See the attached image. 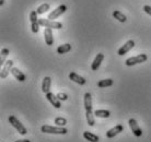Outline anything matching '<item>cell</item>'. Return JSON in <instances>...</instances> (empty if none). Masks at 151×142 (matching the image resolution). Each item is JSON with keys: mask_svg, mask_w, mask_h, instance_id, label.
Segmentation results:
<instances>
[{"mask_svg": "<svg viewBox=\"0 0 151 142\" xmlns=\"http://www.w3.org/2000/svg\"><path fill=\"white\" fill-rule=\"evenodd\" d=\"M37 12L36 11H31L30 13V20H31V27H32V32L34 34L38 33L40 31V22H38L37 18Z\"/></svg>", "mask_w": 151, "mask_h": 142, "instance_id": "obj_5", "label": "cell"}, {"mask_svg": "<svg viewBox=\"0 0 151 142\" xmlns=\"http://www.w3.org/2000/svg\"><path fill=\"white\" fill-rule=\"evenodd\" d=\"M50 86H52V79L49 77H45L43 79V83H42V91L44 93H48L50 91Z\"/></svg>", "mask_w": 151, "mask_h": 142, "instance_id": "obj_16", "label": "cell"}, {"mask_svg": "<svg viewBox=\"0 0 151 142\" xmlns=\"http://www.w3.org/2000/svg\"><path fill=\"white\" fill-rule=\"evenodd\" d=\"M84 108H86V110L92 109V96L89 92L84 94Z\"/></svg>", "mask_w": 151, "mask_h": 142, "instance_id": "obj_18", "label": "cell"}, {"mask_svg": "<svg viewBox=\"0 0 151 142\" xmlns=\"http://www.w3.org/2000/svg\"><path fill=\"white\" fill-rule=\"evenodd\" d=\"M128 125L130 129H132V133L136 136V137H141L142 136V130H141V128L139 127V125L138 123L136 121V119H134V118H130L128 120Z\"/></svg>", "mask_w": 151, "mask_h": 142, "instance_id": "obj_6", "label": "cell"}, {"mask_svg": "<svg viewBox=\"0 0 151 142\" xmlns=\"http://www.w3.org/2000/svg\"><path fill=\"white\" fill-rule=\"evenodd\" d=\"M40 22V25L45 26V27H49V29H55V30H60L63 27V24L60 22H57V21H54V20H49V19H40L38 20Z\"/></svg>", "mask_w": 151, "mask_h": 142, "instance_id": "obj_4", "label": "cell"}, {"mask_svg": "<svg viewBox=\"0 0 151 142\" xmlns=\"http://www.w3.org/2000/svg\"><path fill=\"white\" fill-rule=\"evenodd\" d=\"M44 38H45L46 45H48V46L53 45L54 44V35H53V32H52V29L46 27L45 31H44Z\"/></svg>", "mask_w": 151, "mask_h": 142, "instance_id": "obj_12", "label": "cell"}, {"mask_svg": "<svg viewBox=\"0 0 151 142\" xmlns=\"http://www.w3.org/2000/svg\"><path fill=\"white\" fill-rule=\"evenodd\" d=\"M46 98L48 100V102L53 105L55 108H60V107H61L60 100L57 97V95H54L53 93L48 92V93H46Z\"/></svg>", "mask_w": 151, "mask_h": 142, "instance_id": "obj_10", "label": "cell"}, {"mask_svg": "<svg viewBox=\"0 0 151 142\" xmlns=\"http://www.w3.org/2000/svg\"><path fill=\"white\" fill-rule=\"evenodd\" d=\"M4 4V0H0V6H2Z\"/></svg>", "mask_w": 151, "mask_h": 142, "instance_id": "obj_30", "label": "cell"}, {"mask_svg": "<svg viewBox=\"0 0 151 142\" xmlns=\"http://www.w3.org/2000/svg\"><path fill=\"white\" fill-rule=\"evenodd\" d=\"M134 46H135V42L132 41V39H129V41L126 42L124 45L117 50V54H118L119 56H124L125 54H127L130 49L134 48Z\"/></svg>", "mask_w": 151, "mask_h": 142, "instance_id": "obj_7", "label": "cell"}, {"mask_svg": "<svg viewBox=\"0 0 151 142\" xmlns=\"http://www.w3.org/2000/svg\"><path fill=\"white\" fill-rule=\"evenodd\" d=\"M13 61L12 60H8L6 61V64L2 66V69H1V72H0V77L1 79H6L9 75V72H11V69L13 67Z\"/></svg>", "mask_w": 151, "mask_h": 142, "instance_id": "obj_9", "label": "cell"}, {"mask_svg": "<svg viewBox=\"0 0 151 142\" xmlns=\"http://www.w3.org/2000/svg\"><path fill=\"white\" fill-rule=\"evenodd\" d=\"M94 115L100 118H109L111 116V113L106 109H96L94 112Z\"/></svg>", "mask_w": 151, "mask_h": 142, "instance_id": "obj_22", "label": "cell"}, {"mask_svg": "<svg viewBox=\"0 0 151 142\" xmlns=\"http://www.w3.org/2000/svg\"><path fill=\"white\" fill-rule=\"evenodd\" d=\"M57 97H58L60 101H66V100L68 98L67 94H65V93H58V94H57Z\"/></svg>", "mask_w": 151, "mask_h": 142, "instance_id": "obj_27", "label": "cell"}, {"mask_svg": "<svg viewBox=\"0 0 151 142\" xmlns=\"http://www.w3.org/2000/svg\"><path fill=\"white\" fill-rule=\"evenodd\" d=\"M15 142H31L30 140H27V139H22V140H17Z\"/></svg>", "mask_w": 151, "mask_h": 142, "instance_id": "obj_29", "label": "cell"}, {"mask_svg": "<svg viewBox=\"0 0 151 142\" xmlns=\"http://www.w3.org/2000/svg\"><path fill=\"white\" fill-rule=\"evenodd\" d=\"M42 132L44 133H49V135H66L68 130L65 127H60V126H57V127H54V126H49V125H44L41 127Z\"/></svg>", "mask_w": 151, "mask_h": 142, "instance_id": "obj_1", "label": "cell"}, {"mask_svg": "<svg viewBox=\"0 0 151 142\" xmlns=\"http://www.w3.org/2000/svg\"><path fill=\"white\" fill-rule=\"evenodd\" d=\"M94 113L92 112V109L90 110H86V117H87V121H88V125L89 126H94L95 123V120H94Z\"/></svg>", "mask_w": 151, "mask_h": 142, "instance_id": "obj_20", "label": "cell"}, {"mask_svg": "<svg viewBox=\"0 0 151 142\" xmlns=\"http://www.w3.org/2000/svg\"><path fill=\"white\" fill-rule=\"evenodd\" d=\"M144 11L146 12V13H148L149 15H151V7L150 6H148V4L144 6Z\"/></svg>", "mask_w": 151, "mask_h": 142, "instance_id": "obj_28", "label": "cell"}, {"mask_svg": "<svg viewBox=\"0 0 151 142\" xmlns=\"http://www.w3.org/2000/svg\"><path fill=\"white\" fill-rule=\"evenodd\" d=\"M83 137H84L86 140H88V141H90V142H99L100 141V138H99L98 136L94 135V133H92V132H90V131H84V132H83Z\"/></svg>", "mask_w": 151, "mask_h": 142, "instance_id": "obj_17", "label": "cell"}, {"mask_svg": "<svg viewBox=\"0 0 151 142\" xmlns=\"http://www.w3.org/2000/svg\"><path fill=\"white\" fill-rule=\"evenodd\" d=\"M147 59H148V56L146 54H139V55H137V56L130 57L128 59H126L125 64H126L127 67H132V66H135V65L142 64L145 61H147Z\"/></svg>", "mask_w": 151, "mask_h": 142, "instance_id": "obj_2", "label": "cell"}, {"mask_svg": "<svg viewBox=\"0 0 151 142\" xmlns=\"http://www.w3.org/2000/svg\"><path fill=\"white\" fill-rule=\"evenodd\" d=\"M49 4H43L42 6H40V7L36 9V12H37V14H43V13H45V12H47L49 10Z\"/></svg>", "mask_w": 151, "mask_h": 142, "instance_id": "obj_25", "label": "cell"}, {"mask_svg": "<svg viewBox=\"0 0 151 142\" xmlns=\"http://www.w3.org/2000/svg\"><path fill=\"white\" fill-rule=\"evenodd\" d=\"M103 59H104V55H103L102 52H100V54H98L96 55V57L94 58V60H93V62H92V65H91V69L93 71H96L100 68V66H101V62L103 61Z\"/></svg>", "mask_w": 151, "mask_h": 142, "instance_id": "obj_13", "label": "cell"}, {"mask_svg": "<svg viewBox=\"0 0 151 142\" xmlns=\"http://www.w3.org/2000/svg\"><path fill=\"white\" fill-rule=\"evenodd\" d=\"M67 11V7L65 6V4H61V6H59L58 8H56L55 10H54L53 12H50L48 14V19L49 20H54V19H57L58 16H60L63 13H65V12Z\"/></svg>", "mask_w": 151, "mask_h": 142, "instance_id": "obj_8", "label": "cell"}, {"mask_svg": "<svg viewBox=\"0 0 151 142\" xmlns=\"http://www.w3.org/2000/svg\"><path fill=\"white\" fill-rule=\"evenodd\" d=\"M123 130H124V126L123 125H116L114 128H112V129H110V130L106 132V138H113V137H115V136H117L118 133H121V132H123Z\"/></svg>", "mask_w": 151, "mask_h": 142, "instance_id": "obj_11", "label": "cell"}, {"mask_svg": "<svg viewBox=\"0 0 151 142\" xmlns=\"http://www.w3.org/2000/svg\"><path fill=\"white\" fill-rule=\"evenodd\" d=\"M114 84V81L112 79H104V80H100L98 82V87L100 89H104V87H109Z\"/></svg>", "mask_w": 151, "mask_h": 142, "instance_id": "obj_19", "label": "cell"}, {"mask_svg": "<svg viewBox=\"0 0 151 142\" xmlns=\"http://www.w3.org/2000/svg\"><path fill=\"white\" fill-rule=\"evenodd\" d=\"M113 16L116 20H118L119 22H122V23L126 22V20H127L126 15H125L124 13H122L121 11H118V10H115V11L113 12Z\"/></svg>", "mask_w": 151, "mask_h": 142, "instance_id": "obj_23", "label": "cell"}, {"mask_svg": "<svg viewBox=\"0 0 151 142\" xmlns=\"http://www.w3.org/2000/svg\"><path fill=\"white\" fill-rule=\"evenodd\" d=\"M55 123H56L57 126H60V127H64L65 125L67 123V120L63 118V117H57L56 119H55Z\"/></svg>", "mask_w": 151, "mask_h": 142, "instance_id": "obj_26", "label": "cell"}, {"mask_svg": "<svg viewBox=\"0 0 151 142\" xmlns=\"http://www.w3.org/2000/svg\"><path fill=\"white\" fill-rule=\"evenodd\" d=\"M11 75L14 77L18 81H20V82H24L25 81V75L23 73L22 71H20L18 68H12L11 69Z\"/></svg>", "mask_w": 151, "mask_h": 142, "instance_id": "obj_15", "label": "cell"}, {"mask_svg": "<svg viewBox=\"0 0 151 142\" xmlns=\"http://www.w3.org/2000/svg\"><path fill=\"white\" fill-rule=\"evenodd\" d=\"M10 54V50L8 48H4L1 50V57H0V65L1 66H4L6 64V59H7L8 55Z\"/></svg>", "mask_w": 151, "mask_h": 142, "instance_id": "obj_24", "label": "cell"}, {"mask_svg": "<svg viewBox=\"0 0 151 142\" xmlns=\"http://www.w3.org/2000/svg\"><path fill=\"white\" fill-rule=\"evenodd\" d=\"M71 50V45L70 44H64V45H60L58 46L56 49L57 54H59V55H63V54H66V52H68Z\"/></svg>", "mask_w": 151, "mask_h": 142, "instance_id": "obj_21", "label": "cell"}, {"mask_svg": "<svg viewBox=\"0 0 151 142\" xmlns=\"http://www.w3.org/2000/svg\"><path fill=\"white\" fill-rule=\"evenodd\" d=\"M9 123H11L12 127L14 128L15 130L18 131L20 135L24 136V135H27V128L23 126L22 123H21V121H20V120L18 119L15 116H10V117H9Z\"/></svg>", "mask_w": 151, "mask_h": 142, "instance_id": "obj_3", "label": "cell"}, {"mask_svg": "<svg viewBox=\"0 0 151 142\" xmlns=\"http://www.w3.org/2000/svg\"><path fill=\"white\" fill-rule=\"evenodd\" d=\"M69 79L72 80L73 82L80 84V85H84L86 82H87V81H86V79L83 78V77H81V75H79L78 73H76V72H71V73L69 75Z\"/></svg>", "mask_w": 151, "mask_h": 142, "instance_id": "obj_14", "label": "cell"}]
</instances>
